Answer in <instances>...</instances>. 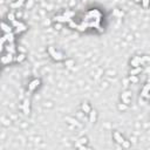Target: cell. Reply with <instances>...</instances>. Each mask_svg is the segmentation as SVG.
I'll return each instance as SVG.
<instances>
[{
    "label": "cell",
    "instance_id": "277c9868",
    "mask_svg": "<svg viewBox=\"0 0 150 150\" xmlns=\"http://www.w3.org/2000/svg\"><path fill=\"white\" fill-rule=\"evenodd\" d=\"M40 86H41V80L40 79H33L27 86V91L28 93H34L35 90H38L40 88Z\"/></svg>",
    "mask_w": 150,
    "mask_h": 150
},
{
    "label": "cell",
    "instance_id": "ac0fdd59",
    "mask_svg": "<svg viewBox=\"0 0 150 150\" xmlns=\"http://www.w3.org/2000/svg\"><path fill=\"white\" fill-rule=\"evenodd\" d=\"M141 5L143 8H148L150 6V0H141Z\"/></svg>",
    "mask_w": 150,
    "mask_h": 150
},
{
    "label": "cell",
    "instance_id": "7c38bea8",
    "mask_svg": "<svg viewBox=\"0 0 150 150\" xmlns=\"http://www.w3.org/2000/svg\"><path fill=\"white\" fill-rule=\"evenodd\" d=\"M88 116H89V122L90 123H95L96 122V118H97V111L95 109H91L90 112L88 114Z\"/></svg>",
    "mask_w": 150,
    "mask_h": 150
},
{
    "label": "cell",
    "instance_id": "52a82bcc",
    "mask_svg": "<svg viewBox=\"0 0 150 150\" xmlns=\"http://www.w3.org/2000/svg\"><path fill=\"white\" fill-rule=\"evenodd\" d=\"M121 101H122L123 103H125V104L129 105L130 102H131V93H130L129 90L122 93V94H121Z\"/></svg>",
    "mask_w": 150,
    "mask_h": 150
},
{
    "label": "cell",
    "instance_id": "9a60e30c",
    "mask_svg": "<svg viewBox=\"0 0 150 150\" xmlns=\"http://www.w3.org/2000/svg\"><path fill=\"white\" fill-rule=\"evenodd\" d=\"M25 2H26V0H16L15 2H12V4H11V8H13V9H19Z\"/></svg>",
    "mask_w": 150,
    "mask_h": 150
},
{
    "label": "cell",
    "instance_id": "e0dca14e",
    "mask_svg": "<svg viewBox=\"0 0 150 150\" xmlns=\"http://www.w3.org/2000/svg\"><path fill=\"white\" fill-rule=\"evenodd\" d=\"M7 20L9 21V23L13 22L14 20H16V15H15V13H14V12H8V14H7Z\"/></svg>",
    "mask_w": 150,
    "mask_h": 150
},
{
    "label": "cell",
    "instance_id": "5bb4252c",
    "mask_svg": "<svg viewBox=\"0 0 150 150\" xmlns=\"http://www.w3.org/2000/svg\"><path fill=\"white\" fill-rule=\"evenodd\" d=\"M142 70H143V67H142V66H138V67H131V69H130V71H129V75H138Z\"/></svg>",
    "mask_w": 150,
    "mask_h": 150
},
{
    "label": "cell",
    "instance_id": "30bf717a",
    "mask_svg": "<svg viewBox=\"0 0 150 150\" xmlns=\"http://www.w3.org/2000/svg\"><path fill=\"white\" fill-rule=\"evenodd\" d=\"M1 29H2V32H4V34H7V33H13L14 32V28H13V26L9 23H6L5 21H2V23H1Z\"/></svg>",
    "mask_w": 150,
    "mask_h": 150
},
{
    "label": "cell",
    "instance_id": "8fae6325",
    "mask_svg": "<svg viewBox=\"0 0 150 150\" xmlns=\"http://www.w3.org/2000/svg\"><path fill=\"white\" fill-rule=\"evenodd\" d=\"M5 50L8 52V53H12V54H14V55H16L15 43H14V42H12V43H7V47L5 48ZM5 50H4V52H5ZM4 52H2V53H4Z\"/></svg>",
    "mask_w": 150,
    "mask_h": 150
},
{
    "label": "cell",
    "instance_id": "5b68a950",
    "mask_svg": "<svg viewBox=\"0 0 150 150\" xmlns=\"http://www.w3.org/2000/svg\"><path fill=\"white\" fill-rule=\"evenodd\" d=\"M14 59H15V55H14V54L6 52V53H4L2 56H1V62H2L4 66H8V64H11L12 62H14Z\"/></svg>",
    "mask_w": 150,
    "mask_h": 150
},
{
    "label": "cell",
    "instance_id": "ba28073f",
    "mask_svg": "<svg viewBox=\"0 0 150 150\" xmlns=\"http://www.w3.org/2000/svg\"><path fill=\"white\" fill-rule=\"evenodd\" d=\"M20 108L22 109V111H23L25 115H28V114L30 112V101H29V98H26V100L23 101V103L21 104Z\"/></svg>",
    "mask_w": 150,
    "mask_h": 150
},
{
    "label": "cell",
    "instance_id": "7402d4cb",
    "mask_svg": "<svg viewBox=\"0 0 150 150\" xmlns=\"http://www.w3.org/2000/svg\"><path fill=\"white\" fill-rule=\"evenodd\" d=\"M66 62H67L68 67H71V66L74 64V61H73V60H69V61H67V60H66Z\"/></svg>",
    "mask_w": 150,
    "mask_h": 150
},
{
    "label": "cell",
    "instance_id": "d6986e66",
    "mask_svg": "<svg viewBox=\"0 0 150 150\" xmlns=\"http://www.w3.org/2000/svg\"><path fill=\"white\" fill-rule=\"evenodd\" d=\"M129 80H130L131 83H137V82H138L137 75H130V76H129Z\"/></svg>",
    "mask_w": 150,
    "mask_h": 150
},
{
    "label": "cell",
    "instance_id": "2e32d148",
    "mask_svg": "<svg viewBox=\"0 0 150 150\" xmlns=\"http://www.w3.org/2000/svg\"><path fill=\"white\" fill-rule=\"evenodd\" d=\"M26 59V55L23 53H19L15 55V59H14V62H22L23 60Z\"/></svg>",
    "mask_w": 150,
    "mask_h": 150
},
{
    "label": "cell",
    "instance_id": "4fadbf2b",
    "mask_svg": "<svg viewBox=\"0 0 150 150\" xmlns=\"http://www.w3.org/2000/svg\"><path fill=\"white\" fill-rule=\"evenodd\" d=\"M81 110H82L86 115H88V114L90 112V110H91V107H90V104H89L88 102H83V103L81 104Z\"/></svg>",
    "mask_w": 150,
    "mask_h": 150
},
{
    "label": "cell",
    "instance_id": "7a4b0ae2",
    "mask_svg": "<svg viewBox=\"0 0 150 150\" xmlns=\"http://www.w3.org/2000/svg\"><path fill=\"white\" fill-rule=\"evenodd\" d=\"M148 62H150V56L142 55V56H132L130 59V67H138V66H145Z\"/></svg>",
    "mask_w": 150,
    "mask_h": 150
},
{
    "label": "cell",
    "instance_id": "9c48e42d",
    "mask_svg": "<svg viewBox=\"0 0 150 150\" xmlns=\"http://www.w3.org/2000/svg\"><path fill=\"white\" fill-rule=\"evenodd\" d=\"M112 138H114V141L116 142V143H118V144H123L124 143V141H125V138L122 136V134H120L118 131H112Z\"/></svg>",
    "mask_w": 150,
    "mask_h": 150
},
{
    "label": "cell",
    "instance_id": "3957f363",
    "mask_svg": "<svg viewBox=\"0 0 150 150\" xmlns=\"http://www.w3.org/2000/svg\"><path fill=\"white\" fill-rule=\"evenodd\" d=\"M11 25H12L13 28H14L15 35H16V34H21L22 32H26V30H27V25L23 23V22H22L21 20H19V19H16V20H14L13 22H11Z\"/></svg>",
    "mask_w": 150,
    "mask_h": 150
},
{
    "label": "cell",
    "instance_id": "6da1fadb",
    "mask_svg": "<svg viewBox=\"0 0 150 150\" xmlns=\"http://www.w3.org/2000/svg\"><path fill=\"white\" fill-rule=\"evenodd\" d=\"M47 52H48L49 56H50L54 61H56V62H61V61L67 60L66 55H64L62 52H60V50H57L56 48H54L53 46H49V47L47 48Z\"/></svg>",
    "mask_w": 150,
    "mask_h": 150
},
{
    "label": "cell",
    "instance_id": "603a6c76",
    "mask_svg": "<svg viewBox=\"0 0 150 150\" xmlns=\"http://www.w3.org/2000/svg\"><path fill=\"white\" fill-rule=\"evenodd\" d=\"M134 1H135V2H139V4H141V0H134Z\"/></svg>",
    "mask_w": 150,
    "mask_h": 150
},
{
    "label": "cell",
    "instance_id": "44dd1931",
    "mask_svg": "<svg viewBox=\"0 0 150 150\" xmlns=\"http://www.w3.org/2000/svg\"><path fill=\"white\" fill-rule=\"evenodd\" d=\"M122 146H123V148H129V146H130V143H129V142L125 139V141H124V143L122 144Z\"/></svg>",
    "mask_w": 150,
    "mask_h": 150
},
{
    "label": "cell",
    "instance_id": "8992f818",
    "mask_svg": "<svg viewBox=\"0 0 150 150\" xmlns=\"http://www.w3.org/2000/svg\"><path fill=\"white\" fill-rule=\"evenodd\" d=\"M87 143H88V138L83 136V137H80V138L76 141L75 145H76V148H79V149H89V146H87Z\"/></svg>",
    "mask_w": 150,
    "mask_h": 150
},
{
    "label": "cell",
    "instance_id": "ffe728a7",
    "mask_svg": "<svg viewBox=\"0 0 150 150\" xmlns=\"http://www.w3.org/2000/svg\"><path fill=\"white\" fill-rule=\"evenodd\" d=\"M117 108H118V110H127L128 109V104H125V103H118V105H117Z\"/></svg>",
    "mask_w": 150,
    "mask_h": 150
}]
</instances>
